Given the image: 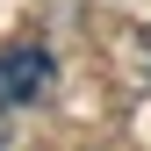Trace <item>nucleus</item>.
Listing matches in <instances>:
<instances>
[{"instance_id": "f03ea898", "label": "nucleus", "mask_w": 151, "mask_h": 151, "mask_svg": "<svg viewBox=\"0 0 151 151\" xmlns=\"http://www.w3.org/2000/svg\"><path fill=\"white\" fill-rule=\"evenodd\" d=\"M0 151H7V129H0Z\"/></svg>"}, {"instance_id": "f257e3e1", "label": "nucleus", "mask_w": 151, "mask_h": 151, "mask_svg": "<svg viewBox=\"0 0 151 151\" xmlns=\"http://www.w3.org/2000/svg\"><path fill=\"white\" fill-rule=\"evenodd\" d=\"M50 79H58V58H50L43 43H7V50H0V108L43 101Z\"/></svg>"}]
</instances>
